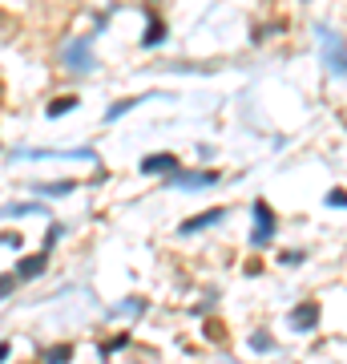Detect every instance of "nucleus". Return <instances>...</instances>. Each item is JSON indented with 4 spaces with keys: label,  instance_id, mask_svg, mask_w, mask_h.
<instances>
[{
    "label": "nucleus",
    "instance_id": "obj_1",
    "mask_svg": "<svg viewBox=\"0 0 347 364\" xmlns=\"http://www.w3.org/2000/svg\"><path fill=\"white\" fill-rule=\"evenodd\" d=\"M319 41H323L327 69L335 73V77H347V53H344V45H339V37H335V33H327V28H319Z\"/></svg>",
    "mask_w": 347,
    "mask_h": 364
},
{
    "label": "nucleus",
    "instance_id": "obj_2",
    "mask_svg": "<svg viewBox=\"0 0 347 364\" xmlns=\"http://www.w3.org/2000/svg\"><path fill=\"white\" fill-rule=\"evenodd\" d=\"M271 239H275V215H271V207L258 198L255 202V235H251V243L263 247V243H271Z\"/></svg>",
    "mask_w": 347,
    "mask_h": 364
},
{
    "label": "nucleus",
    "instance_id": "obj_3",
    "mask_svg": "<svg viewBox=\"0 0 347 364\" xmlns=\"http://www.w3.org/2000/svg\"><path fill=\"white\" fill-rule=\"evenodd\" d=\"M315 324H319V304H311V300H303L299 308L291 312V328H295V332H311Z\"/></svg>",
    "mask_w": 347,
    "mask_h": 364
},
{
    "label": "nucleus",
    "instance_id": "obj_4",
    "mask_svg": "<svg viewBox=\"0 0 347 364\" xmlns=\"http://www.w3.org/2000/svg\"><path fill=\"white\" fill-rule=\"evenodd\" d=\"M65 57H69V65L77 73H89L93 69V57H89V41H73L69 49H65Z\"/></svg>",
    "mask_w": 347,
    "mask_h": 364
},
{
    "label": "nucleus",
    "instance_id": "obj_5",
    "mask_svg": "<svg viewBox=\"0 0 347 364\" xmlns=\"http://www.w3.org/2000/svg\"><path fill=\"white\" fill-rule=\"evenodd\" d=\"M214 223H222V211H202V215H194L182 223V235H198V231H206Z\"/></svg>",
    "mask_w": 347,
    "mask_h": 364
},
{
    "label": "nucleus",
    "instance_id": "obj_6",
    "mask_svg": "<svg viewBox=\"0 0 347 364\" xmlns=\"http://www.w3.org/2000/svg\"><path fill=\"white\" fill-rule=\"evenodd\" d=\"M174 166H178V158H174V154H154V158H145V162H141L145 174H174Z\"/></svg>",
    "mask_w": 347,
    "mask_h": 364
},
{
    "label": "nucleus",
    "instance_id": "obj_7",
    "mask_svg": "<svg viewBox=\"0 0 347 364\" xmlns=\"http://www.w3.org/2000/svg\"><path fill=\"white\" fill-rule=\"evenodd\" d=\"M214 178H218V174L210 170V174H174L170 182H174V187H210Z\"/></svg>",
    "mask_w": 347,
    "mask_h": 364
},
{
    "label": "nucleus",
    "instance_id": "obj_8",
    "mask_svg": "<svg viewBox=\"0 0 347 364\" xmlns=\"http://www.w3.org/2000/svg\"><path fill=\"white\" fill-rule=\"evenodd\" d=\"M41 267H45V259H41V255H33V259H24L21 275H41Z\"/></svg>",
    "mask_w": 347,
    "mask_h": 364
},
{
    "label": "nucleus",
    "instance_id": "obj_9",
    "mask_svg": "<svg viewBox=\"0 0 347 364\" xmlns=\"http://www.w3.org/2000/svg\"><path fill=\"white\" fill-rule=\"evenodd\" d=\"M158 41H162V24L154 21L150 24V33H145V45H158Z\"/></svg>",
    "mask_w": 347,
    "mask_h": 364
},
{
    "label": "nucleus",
    "instance_id": "obj_10",
    "mask_svg": "<svg viewBox=\"0 0 347 364\" xmlns=\"http://www.w3.org/2000/svg\"><path fill=\"white\" fill-rule=\"evenodd\" d=\"M327 207H347V191H331L327 194Z\"/></svg>",
    "mask_w": 347,
    "mask_h": 364
},
{
    "label": "nucleus",
    "instance_id": "obj_11",
    "mask_svg": "<svg viewBox=\"0 0 347 364\" xmlns=\"http://www.w3.org/2000/svg\"><path fill=\"white\" fill-rule=\"evenodd\" d=\"M65 110H73V97H65V101H57V105H48V114H65Z\"/></svg>",
    "mask_w": 347,
    "mask_h": 364
},
{
    "label": "nucleus",
    "instance_id": "obj_12",
    "mask_svg": "<svg viewBox=\"0 0 347 364\" xmlns=\"http://www.w3.org/2000/svg\"><path fill=\"white\" fill-rule=\"evenodd\" d=\"M8 288H12V279H0V295H4Z\"/></svg>",
    "mask_w": 347,
    "mask_h": 364
}]
</instances>
